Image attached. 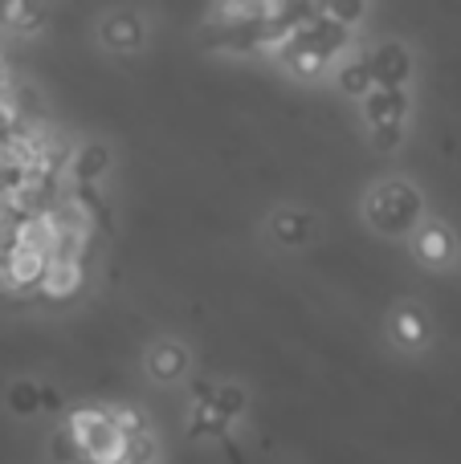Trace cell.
Listing matches in <instances>:
<instances>
[{"mask_svg": "<svg viewBox=\"0 0 461 464\" xmlns=\"http://www.w3.org/2000/svg\"><path fill=\"white\" fill-rule=\"evenodd\" d=\"M368 225L376 232H392V237H405V232H421L425 225V200L417 196L413 184H400V179H388V184L372 188L368 196Z\"/></svg>", "mask_w": 461, "mask_h": 464, "instance_id": "6da1fadb", "label": "cell"}, {"mask_svg": "<svg viewBox=\"0 0 461 464\" xmlns=\"http://www.w3.org/2000/svg\"><path fill=\"white\" fill-rule=\"evenodd\" d=\"M147 371H152V379L172 383V379H180L188 371V351H184V346H176V343L152 346V354H147Z\"/></svg>", "mask_w": 461, "mask_h": 464, "instance_id": "9c48e42d", "label": "cell"}, {"mask_svg": "<svg viewBox=\"0 0 461 464\" xmlns=\"http://www.w3.org/2000/svg\"><path fill=\"white\" fill-rule=\"evenodd\" d=\"M65 432L74 436L78 452L90 464H127V436L114 428V420L106 416V408H78L65 424Z\"/></svg>", "mask_w": 461, "mask_h": 464, "instance_id": "7a4b0ae2", "label": "cell"}, {"mask_svg": "<svg viewBox=\"0 0 461 464\" xmlns=\"http://www.w3.org/2000/svg\"><path fill=\"white\" fill-rule=\"evenodd\" d=\"M392 334H397L400 343H408V346H421L429 330H425V318L417 310H400L397 318H392Z\"/></svg>", "mask_w": 461, "mask_h": 464, "instance_id": "8fae6325", "label": "cell"}, {"mask_svg": "<svg viewBox=\"0 0 461 464\" xmlns=\"http://www.w3.org/2000/svg\"><path fill=\"white\" fill-rule=\"evenodd\" d=\"M323 13L331 16V21H339L343 29H351V24H359V21L368 16V8H364V5H327Z\"/></svg>", "mask_w": 461, "mask_h": 464, "instance_id": "9a60e30c", "label": "cell"}, {"mask_svg": "<svg viewBox=\"0 0 461 464\" xmlns=\"http://www.w3.org/2000/svg\"><path fill=\"white\" fill-rule=\"evenodd\" d=\"M417 253H421V261L429 265H446L449 256H454V237H449L446 225H421L417 232Z\"/></svg>", "mask_w": 461, "mask_h": 464, "instance_id": "30bf717a", "label": "cell"}, {"mask_svg": "<svg viewBox=\"0 0 461 464\" xmlns=\"http://www.w3.org/2000/svg\"><path fill=\"white\" fill-rule=\"evenodd\" d=\"M0 21H8V24H37V21H41V13H37V8H21V5H13V8H0Z\"/></svg>", "mask_w": 461, "mask_h": 464, "instance_id": "2e32d148", "label": "cell"}, {"mask_svg": "<svg viewBox=\"0 0 461 464\" xmlns=\"http://www.w3.org/2000/svg\"><path fill=\"white\" fill-rule=\"evenodd\" d=\"M106 168H111V147L106 143H82L78 151L70 155V163H65V171H70V179L78 184V192H90V188L106 176Z\"/></svg>", "mask_w": 461, "mask_h": 464, "instance_id": "5b68a950", "label": "cell"}, {"mask_svg": "<svg viewBox=\"0 0 461 464\" xmlns=\"http://www.w3.org/2000/svg\"><path fill=\"white\" fill-rule=\"evenodd\" d=\"M41 387H33V383H16L13 392H8V403H13V411H21V416H33V411L41 408Z\"/></svg>", "mask_w": 461, "mask_h": 464, "instance_id": "7c38bea8", "label": "cell"}, {"mask_svg": "<svg viewBox=\"0 0 461 464\" xmlns=\"http://www.w3.org/2000/svg\"><path fill=\"white\" fill-rule=\"evenodd\" d=\"M106 416L114 420V428H119L123 436H139V432H147V424H143V416H139L135 408H123V403H114V408H106Z\"/></svg>", "mask_w": 461, "mask_h": 464, "instance_id": "4fadbf2b", "label": "cell"}, {"mask_svg": "<svg viewBox=\"0 0 461 464\" xmlns=\"http://www.w3.org/2000/svg\"><path fill=\"white\" fill-rule=\"evenodd\" d=\"M274 225H278V237H282L286 245H290V240H302V237H307V217H290V212H278Z\"/></svg>", "mask_w": 461, "mask_h": 464, "instance_id": "5bb4252c", "label": "cell"}, {"mask_svg": "<svg viewBox=\"0 0 461 464\" xmlns=\"http://www.w3.org/2000/svg\"><path fill=\"white\" fill-rule=\"evenodd\" d=\"M368 70L376 78V90H405L408 73H413V53L400 41H380L368 53Z\"/></svg>", "mask_w": 461, "mask_h": 464, "instance_id": "277c9868", "label": "cell"}, {"mask_svg": "<svg viewBox=\"0 0 461 464\" xmlns=\"http://www.w3.org/2000/svg\"><path fill=\"white\" fill-rule=\"evenodd\" d=\"M359 106H364V119L376 135V147H380V151L400 147V139H405V119H408L405 90H372Z\"/></svg>", "mask_w": 461, "mask_h": 464, "instance_id": "3957f363", "label": "cell"}, {"mask_svg": "<svg viewBox=\"0 0 461 464\" xmlns=\"http://www.w3.org/2000/svg\"><path fill=\"white\" fill-rule=\"evenodd\" d=\"M103 41L111 49H139L143 45V21L135 13H114L103 21Z\"/></svg>", "mask_w": 461, "mask_h": 464, "instance_id": "ba28073f", "label": "cell"}, {"mask_svg": "<svg viewBox=\"0 0 461 464\" xmlns=\"http://www.w3.org/2000/svg\"><path fill=\"white\" fill-rule=\"evenodd\" d=\"M335 82H339L343 94L359 98V102L376 90V78H372V70H368V57H348V62H339L335 65Z\"/></svg>", "mask_w": 461, "mask_h": 464, "instance_id": "52a82bcc", "label": "cell"}, {"mask_svg": "<svg viewBox=\"0 0 461 464\" xmlns=\"http://www.w3.org/2000/svg\"><path fill=\"white\" fill-rule=\"evenodd\" d=\"M82 261H49V269H45V281H41V294H49V297H74L82 289Z\"/></svg>", "mask_w": 461, "mask_h": 464, "instance_id": "8992f818", "label": "cell"}]
</instances>
